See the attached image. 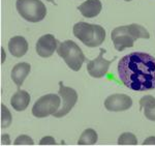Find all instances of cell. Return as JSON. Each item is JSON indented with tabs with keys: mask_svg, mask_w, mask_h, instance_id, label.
<instances>
[{
	"mask_svg": "<svg viewBox=\"0 0 155 146\" xmlns=\"http://www.w3.org/2000/svg\"><path fill=\"white\" fill-rule=\"evenodd\" d=\"M118 75L121 82L134 91L155 89V57L144 52H132L120 59Z\"/></svg>",
	"mask_w": 155,
	"mask_h": 146,
	"instance_id": "6da1fadb",
	"label": "cell"
},
{
	"mask_svg": "<svg viewBox=\"0 0 155 146\" xmlns=\"http://www.w3.org/2000/svg\"><path fill=\"white\" fill-rule=\"evenodd\" d=\"M112 41L117 51L121 52L126 48L134 47V42L139 39H149L150 34L144 26L139 24H130L119 26L113 29L111 33Z\"/></svg>",
	"mask_w": 155,
	"mask_h": 146,
	"instance_id": "7a4b0ae2",
	"label": "cell"
},
{
	"mask_svg": "<svg viewBox=\"0 0 155 146\" xmlns=\"http://www.w3.org/2000/svg\"><path fill=\"white\" fill-rule=\"evenodd\" d=\"M74 35L80 39L85 46L95 48L101 46L106 39V30L104 27L86 22H79L72 29Z\"/></svg>",
	"mask_w": 155,
	"mask_h": 146,
	"instance_id": "3957f363",
	"label": "cell"
},
{
	"mask_svg": "<svg viewBox=\"0 0 155 146\" xmlns=\"http://www.w3.org/2000/svg\"><path fill=\"white\" fill-rule=\"evenodd\" d=\"M57 53L68 65L69 69L74 72L81 70L82 65L86 60V57L83 54L81 48L74 42L69 41V39L60 42L57 48Z\"/></svg>",
	"mask_w": 155,
	"mask_h": 146,
	"instance_id": "277c9868",
	"label": "cell"
},
{
	"mask_svg": "<svg viewBox=\"0 0 155 146\" xmlns=\"http://www.w3.org/2000/svg\"><path fill=\"white\" fill-rule=\"evenodd\" d=\"M17 11L26 21L37 23L45 19L47 8L41 0H17Z\"/></svg>",
	"mask_w": 155,
	"mask_h": 146,
	"instance_id": "5b68a950",
	"label": "cell"
},
{
	"mask_svg": "<svg viewBox=\"0 0 155 146\" xmlns=\"http://www.w3.org/2000/svg\"><path fill=\"white\" fill-rule=\"evenodd\" d=\"M61 99L60 95L49 93L39 97L32 107V114L37 118H45L49 115H54L58 111Z\"/></svg>",
	"mask_w": 155,
	"mask_h": 146,
	"instance_id": "8992f818",
	"label": "cell"
},
{
	"mask_svg": "<svg viewBox=\"0 0 155 146\" xmlns=\"http://www.w3.org/2000/svg\"><path fill=\"white\" fill-rule=\"evenodd\" d=\"M58 93L60 95V97H61L62 106L61 108L58 109V111L54 114V117L60 118V117H63L64 115L68 114L69 111L74 108V106L77 104L78 93L74 88L64 86V84L62 82L59 83Z\"/></svg>",
	"mask_w": 155,
	"mask_h": 146,
	"instance_id": "52a82bcc",
	"label": "cell"
},
{
	"mask_svg": "<svg viewBox=\"0 0 155 146\" xmlns=\"http://www.w3.org/2000/svg\"><path fill=\"white\" fill-rule=\"evenodd\" d=\"M106 53V50L101 49V53H99L98 57L95 59L90 60L87 63V72L91 77L93 78H102L107 75V70L110 69V65L113 62L112 60H107L104 58V54Z\"/></svg>",
	"mask_w": 155,
	"mask_h": 146,
	"instance_id": "ba28073f",
	"label": "cell"
},
{
	"mask_svg": "<svg viewBox=\"0 0 155 146\" xmlns=\"http://www.w3.org/2000/svg\"><path fill=\"white\" fill-rule=\"evenodd\" d=\"M132 106V100L128 95L116 93L107 97L104 100V107L111 112L126 111Z\"/></svg>",
	"mask_w": 155,
	"mask_h": 146,
	"instance_id": "9c48e42d",
	"label": "cell"
},
{
	"mask_svg": "<svg viewBox=\"0 0 155 146\" xmlns=\"http://www.w3.org/2000/svg\"><path fill=\"white\" fill-rule=\"evenodd\" d=\"M58 41L55 39L53 34H45L38 39L36 42V52L41 57L48 58L52 56L57 50Z\"/></svg>",
	"mask_w": 155,
	"mask_h": 146,
	"instance_id": "30bf717a",
	"label": "cell"
},
{
	"mask_svg": "<svg viewBox=\"0 0 155 146\" xmlns=\"http://www.w3.org/2000/svg\"><path fill=\"white\" fill-rule=\"evenodd\" d=\"M102 5L101 0H86L81 4L78 9L85 18H95L101 12Z\"/></svg>",
	"mask_w": 155,
	"mask_h": 146,
	"instance_id": "8fae6325",
	"label": "cell"
},
{
	"mask_svg": "<svg viewBox=\"0 0 155 146\" xmlns=\"http://www.w3.org/2000/svg\"><path fill=\"white\" fill-rule=\"evenodd\" d=\"M8 50L15 57H22L28 51V42L23 36H14L9 39Z\"/></svg>",
	"mask_w": 155,
	"mask_h": 146,
	"instance_id": "7c38bea8",
	"label": "cell"
},
{
	"mask_svg": "<svg viewBox=\"0 0 155 146\" xmlns=\"http://www.w3.org/2000/svg\"><path fill=\"white\" fill-rule=\"evenodd\" d=\"M30 70H31V65L27 62H20L12 67V79L18 87L22 86L26 77L29 75Z\"/></svg>",
	"mask_w": 155,
	"mask_h": 146,
	"instance_id": "4fadbf2b",
	"label": "cell"
},
{
	"mask_svg": "<svg viewBox=\"0 0 155 146\" xmlns=\"http://www.w3.org/2000/svg\"><path fill=\"white\" fill-rule=\"evenodd\" d=\"M30 103V94L25 90H18L11 100V105L16 111H24Z\"/></svg>",
	"mask_w": 155,
	"mask_h": 146,
	"instance_id": "5bb4252c",
	"label": "cell"
},
{
	"mask_svg": "<svg viewBox=\"0 0 155 146\" xmlns=\"http://www.w3.org/2000/svg\"><path fill=\"white\" fill-rule=\"evenodd\" d=\"M140 108L144 110L145 116L149 120L155 121V97L152 95H145L140 100Z\"/></svg>",
	"mask_w": 155,
	"mask_h": 146,
	"instance_id": "9a60e30c",
	"label": "cell"
},
{
	"mask_svg": "<svg viewBox=\"0 0 155 146\" xmlns=\"http://www.w3.org/2000/svg\"><path fill=\"white\" fill-rule=\"evenodd\" d=\"M97 134L94 130L87 129L82 133L81 137H80L78 144L79 145H93L97 142Z\"/></svg>",
	"mask_w": 155,
	"mask_h": 146,
	"instance_id": "2e32d148",
	"label": "cell"
},
{
	"mask_svg": "<svg viewBox=\"0 0 155 146\" xmlns=\"http://www.w3.org/2000/svg\"><path fill=\"white\" fill-rule=\"evenodd\" d=\"M119 145H137V137L131 133H123L118 138Z\"/></svg>",
	"mask_w": 155,
	"mask_h": 146,
	"instance_id": "e0dca14e",
	"label": "cell"
},
{
	"mask_svg": "<svg viewBox=\"0 0 155 146\" xmlns=\"http://www.w3.org/2000/svg\"><path fill=\"white\" fill-rule=\"evenodd\" d=\"M12 123V114L5 105L1 104V127L6 129Z\"/></svg>",
	"mask_w": 155,
	"mask_h": 146,
	"instance_id": "ac0fdd59",
	"label": "cell"
},
{
	"mask_svg": "<svg viewBox=\"0 0 155 146\" xmlns=\"http://www.w3.org/2000/svg\"><path fill=\"white\" fill-rule=\"evenodd\" d=\"M15 145H33L34 142L29 136H26V135H21L15 140L14 142Z\"/></svg>",
	"mask_w": 155,
	"mask_h": 146,
	"instance_id": "d6986e66",
	"label": "cell"
},
{
	"mask_svg": "<svg viewBox=\"0 0 155 146\" xmlns=\"http://www.w3.org/2000/svg\"><path fill=\"white\" fill-rule=\"evenodd\" d=\"M56 141L53 137H44L39 141V145H56Z\"/></svg>",
	"mask_w": 155,
	"mask_h": 146,
	"instance_id": "ffe728a7",
	"label": "cell"
},
{
	"mask_svg": "<svg viewBox=\"0 0 155 146\" xmlns=\"http://www.w3.org/2000/svg\"><path fill=\"white\" fill-rule=\"evenodd\" d=\"M1 144L2 145H9L11 144V138L8 135H2L1 136Z\"/></svg>",
	"mask_w": 155,
	"mask_h": 146,
	"instance_id": "44dd1931",
	"label": "cell"
},
{
	"mask_svg": "<svg viewBox=\"0 0 155 146\" xmlns=\"http://www.w3.org/2000/svg\"><path fill=\"white\" fill-rule=\"evenodd\" d=\"M143 145H155V137H149L143 142Z\"/></svg>",
	"mask_w": 155,
	"mask_h": 146,
	"instance_id": "7402d4cb",
	"label": "cell"
},
{
	"mask_svg": "<svg viewBox=\"0 0 155 146\" xmlns=\"http://www.w3.org/2000/svg\"><path fill=\"white\" fill-rule=\"evenodd\" d=\"M1 51H2V59H1V62H4V60H5V52H4L3 48H1Z\"/></svg>",
	"mask_w": 155,
	"mask_h": 146,
	"instance_id": "603a6c76",
	"label": "cell"
},
{
	"mask_svg": "<svg viewBox=\"0 0 155 146\" xmlns=\"http://www.w3.org/2000/svg\"><path fill=\"white\" fill-rule=\"evenodd\" d=\"M48 1H50V2H52V3H54V0H48Z\"/></svg>",
	"mask_w": 155,
	"mask_h": 146,
	"instance_id": "cb8c5ba5",
	"label": "cell"
},
{
	"mask_svg": "<svg viewBox=\"0 0 155 146\" xmlns=\"http://www.w3.org/2000/svg\"><path fill=\"white\" fill-rule=\"evenodd\" d=\"M124 1H131V0H124Z\"/></svg>",
	"mask_w": 155,
	"mask_h": 146,
	"instance_id": "d4e9b609",
	"label": "cell"
}]
</instances>
